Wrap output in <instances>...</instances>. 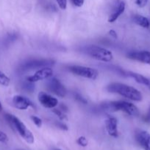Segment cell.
I'll use <instances>...</instances> for the list:
<instances>
[{"label": "cell", "instance_id": "23", "mask_svg": "<svg viewBox=\"0 0 150 150\" xmlns=\"http://www.w3.org/2000/svg\"><path fill=\"white\" fill-rule=\"evenodd\" d=\"M61 10H66L67 7V0H56Z\"/></svg>", "mask_w": 150, "mask_h": 150}, {"label": "cell", "instance_id": "31", "mask_svg": "<svg viewBox=\"0 0 150 150\" xmlns=\"http://www.w3.org/2000/svg\"><path fill=\"white\" fill-rule=\"evenodd\" d=\"M1 110H2V105H1V102H0V111H1Z\"/></svg>", "mask_w": 150, "mask_h": 150}, {"label": "cell", "instance_id": "9", "mask_svg": "<svg viewBox=\"0 0 150 150\" xmlns=\"http://www.w3.org/2000/svg\"><path fill=\"white\" fill-rule=\"evenodd\" d=\"M38 98L40 103L46 108H54L58 105V100L46 92H41L38 94Z\"/></svg>", "mask_w": 150, "mask_h": 150}, {"label": "cell", "instance_id": "28", "mask_svg": "<svg viewBox=\"0 0 150 150\" xmlns=\"http://www.w3.org/2000/svg\"><path fill=\"white\" fill-rule=\"evenodd\" d=\"M59 109H60L61 111H63L64 113L68 112V111H69V108H68V106H67V105H65V104H63V103L60 104V108H59Z\"/></svg>", "mask_w": 150, "mask_h": 150}, {"label": "cell", "instance_id": "22", "mask_svg": "<svg viewBox=\"0 0 150 150\" xmlns=\"http://www.w3.org/2000/svg\"><path fill=\"white\" fill-rule=\"evenodd\" d=\"M76 143L81 146H83L85 147L88 145V141H87L86 138L85 136H80V137L78 138V139L76 140Z\"/></svg>", "mask_w": 150, "mask_h": 150}, {"label": "cell", "instance_id": "17", "mask_svg": "<svg viewBox=\"0 0 150 150\" xmlns=\"http://www.w3.org/2000/svg\"><path fill=\"white\" fill-rule=\"evenodd\" d=\"M21 87L24 90L27 92H32L35 90V85H34V83H32V82L29 81L27 80L23 82V83L21 85Z\"/></svg>", "mask_w": 150, "mask_h": 150}, {"label": "cell", "instance_id": "4", "mask_svg": "<svg viewBox=\"0 0 150 150\" xmlns=\"http://www.w3.org/2000/svg\"><path fill=\"white\" fill-rule=\"evenodd\" d=\"M82 52L91 58L103 62H110L113 60V53L106 48L97 45H87L82 48Z\"/></svg>", "mask_w": 150, "mask_h": 150}, {"label": "cell", "instance_id": "30", "mask_svg": "<svg viewBox=\"0 0 150 150\" xmlns=\"http://www.w3.org/2000/svg\"><path fill=\"white\" fill-rule=\"evenodd\" d=\"M144 120H145L146 122H150V108L149 109L148 113H147L146 115L144 117Z\"/></svg>", "mask_w": 150, "mask_h": 150}, {"label": "cell", "instance_id": "19", "mask_svg": "<svg viewBox=\"0 0 150 150\" xmlns=\"http://www.w3.org/2000/svg\"><path fill=\"white\" fill-rule=\"evenodd\" d=\"M52 109H53L52 112L54 113V114H55L57 117H58L59 120H60L63 121V120H65L67 119L66 114H65V113L63 112V111H61L60 109H56V108H52Z\"/></svg>", "mask_w": 150, "mask_h": 150}, {"label": "cell", "instance_id": "5", "mask_svg": "<svg viewBox=\"0 0 150 150\" xmlns=\"http://www.w3.org/2000/svg\"><path fill=\"white\" fill-rule=\"evenodd\" d=\"M69 70L75 76L91 79V80H96L99 76V72L96 69L89 67H85V66H69Z\"/></svg>", "mask_w": 150, "mask_h": 150}, {"label": "cell", "instance_id": "26", "mask_svg": "<svg viewBox=\"0 0 150 150\" xmlns=\"http://www.w3.org/2000/svg\"><path fill=\"white\" fill-rule=\"evenodd\" d=\"M148 0H136L135 4L139 7H144L147 4Z\"/></svg>", "mask_w": 150, "mask_h": 150}, {"label": "cell", "instance_id": "29", "mask_svg": "<svg viewBox=\"0 0 150 150\" xmlns=\"http://www.w3.org/2000/svg\"><path fill=\"white\" fill-rule=\"evenodd\" d=\"M109 35H110V36H111L112 38H118L117 33H116V31L113 30V29H110V30L109 31Z\"/></svg>", "mask_w": 150, "mask_h": 150}, {"label": "cell", "instance_id": "27", "mask_svg": "<svg viewBox=\"0 0 150 150\" xmlns=\"http://www.w3.org/2000/svg\"><path fill=\"white\" fill-rule=\"evenodd\" d=\"M71 1L72 4H73L74 6H76V7H80L83 5L85 0H71Z\"/></svg>", "mask_w": 150, "mask_h": 150}, {"label": "cell", "instance_id": "24", "mask_svg": "<svg viewBox=\"0 0 150 150\" xmlns=\"http://www.w3.org/2000/svg\"><path fill=\"white\" fill-rule=\"evenodd\" d=\"M7 142H8V136L4 132L0 131V142L5 144Z\"/></svg>", "mask_w": 150, "mask_h": 150}, {"label": "cell", "instance_id": "20", "mask_svg": "<svg viewBox=\"0 0 150 150\" xmlns=\"http://www.w3.org/2000/svg\"><path fill=\"white\" fill-rule=\"evenodd\" d=\"M74 96L75 100H76L77 101H79V102L81 103H82V104L88 103V100H87L85 99V98H84L82 95H80V94L78 93V92H75V93L74 94Z\"/></svg>", "mask_w": 150, "mask_h": 150}, {"label": "cell", "instance_id": "11", "mask_svg": "<svg viewBox=\"0 0 150 150\" xmlns=\"http://www.w3.org/2000/svg\"><path fill=\"white\" fill-rule=\"evenodd\" d=\"M12 103L15 108L19 110H26L29 107H34L33 103L28 98L21 95H16L13 97Z\"/></svg>", "mask_w": 150, "mask_h": 150}, {"label": "cell", "instance_id": "10", "mask_svg": "<svg viewBox=\"0 0 150 150\" xmlns=\"http://www.w3.org/2000/svg\"><path fill=\"white\" fill-rule=\"evenodd\" d=\"M127 58L135 61L140 62L144 64L150 65V51H131L126 54Z\"/></svg>", "mask_w": 150, "mask_h": 150}, {"label": "cell", "instance_id": "16", "mask_svg": "<svg viewBox=\"0 0 150 150\" xmlns=\"http://www.w3.org/2000/svg\"><path fill=\"white\" fill-rule=\"evenodd\" d=\"M134 23H136L138 26H141L145 29H148L150 26V21L147 18L141 16V15H135L132 18Z\"/></svg>", "mask_w": 150, "mask_h": 150}, {"label": "cell", "instance_id": "2", "mask_svg": "<svg viewBox=\"0 0 150 150\" xmlns=\"http://www.w3.org/2000/svg\"><path fill=\"white\" fill-rule=\"evenodd\" d=\"M102 109L110 111H122L131 117H138L140 112L138 107L132 103L124 100L111 101L101 105Z\"/></svg>", "mask_w": 150, "mask_h": 150}, {"label": "cell", "instance_id": "15", "mask_svg": "<svg viewBox=\"0 0 150 150\" xmlns=\"http://www.w3.org/2000/svg\"><path fill=\"white\" fill-rule=\"evenodd\" d=\"M126 76H129V77L134 79L137 83H141V84L145 85V86L150 87V80L149 79H147V78H146L145 76H142V75L134 73V72L126 71Z\"/></svg>", "mask_w": 150, "mask_h": 150}, {"label": "cell", "instance_id": "14", "mask_svg": "<svg viewBox=\"0 0 150 150\" xmlns=\"http://www.w3.org/2000/svg\"><path fill=\"white\" fill-rule=\"evenodd\" d=\"M125 3L124 1H120L118 4L117 7L114 10V11L112 13V14L109 16L108 18V22L110 23H113V22L116 21L121 14H123V13L125 10Z\"/></svg>", "mask_w": 150, "mask_h": 150}, {"label": "cell", "instance_id": "7", "mask_svg": "<svg viewBox=\"0 0 150 150\" xmlns=\"http://www.w3.org/2000/svg\"><path fill=\"white\" fill-rule=\"evenodd\" d=\"M46 86L49 92L60 98H64L67 94V90L64 85L57 78H49L46 83Z\"/></svg>", "mask_w": 150, "mask_h": 150}, {"label": "cell", "instance_id": "13", "mask_svg": "<svg viewBox=\"0 0 150 150\" xmlns=\"http://www.w3.org/2000/svg\"><path fill=\"white\" fill-rule=\"evenodd\" d=\"M105 127L109 136L113 138L118 137V120L116 117H109L105 121Z\"/></svg>", "mask_w": 150, "mask_h": 150}, {"label": "cell", "instance_id": "21", "mask_svg": "<svg viewBox=\"0 0 150 150\" xmlns=\"http://www.w3.org/2000/svg\"><path fill=\"white\" fill-rule=\"evenodd\" d=\"M30 118H31V120H32V121L33 122L34 124H35L37 127H39V128L40 127H42L43 122H42V120H41V118L36 117V116H31Z\"/></svg>", "mask_w": 150, "mask_h": 150}, {"label": "cell", "instance_id": "1", "mask_svg": "<svg viewBox=\"0 0 150 150\" xmlns=\"http://www.w3.org/2000/svg\"><path fill=\"white\" fill-rule=\"evenodd\" d=\"M107 90L109 92L118 94L136 102H140L143 100L142 94L139 90L124 83H112L107 86Z\"/></svg>", "mask_w": 150, "mask_h": 150}, {"label": "cell", "instance_id": "6", "mask_svg": "<svg viewBox=\"0 0 150 150\" xmlns=\"http://www.w3.org/2000/svg\"><path fill=\"white\" fill-rule=\"evenodd\" d=\"M54 64V60L51 59H29L27 61L22 63L19 67V70L21 72L28 71V70H35V69H40L45 67H50Z\"/></svg>", "mask_w": 150, "mask_h": 150}, {"label": "cell", "instance_id": "18", "mask_svg": "<svg viewBox=\"0 0 150 150\" xmlns=\"http://www.w3.org/2000/svg\"><path fill=\"white\" fill-rule=\"evenodd\" d=\"M10 82V79L7 77L2 71L0 70V84L4 86H9Z\"/></svg>", "mask_w": 150, "mask_h": 150}, {"label": "cell", "instance_id": "8", "mask_svg": "<svg viewBox=\"0 0 150 150\" xmlns=\"http://www.w3.org/2000/svg\"><path fill=\"white\" fill-rule=\"evenodd\" d=\"M53 75V70L50 67H45L40 68L39 70H37L35 73L32 76H29L26 79V80L32 83H35L37 81L42 80H46L51 78Z\"/></svg>", "mask_w": 150, "mask_h": 150}, {"label": "cell", "instance_id": "12", "mask_svg": "<svg viewBox=\"0 0 150 150\" xmlns=\"http://www.w3.org/2000/svg\"><path fill=\"white\" fill-rule=\"evenodd\" d=\"M138 144L144 150H150V133L145 130H138L135 134Z\"/></svg>", "mask_w": 150, "mask_h": 150}, {"label": "cell", "instance_id": "25", "mask_svg": "<svg viewBox=\"0 0 150 150\" xmlns=\"http://www.w3.org/2000/svg\"><path fill=\"white\" fill-rule=\"evenodd\" d=\"M55 125L57 126L58 128H60V130H68V126L66 125V124H64L63 122H55Z\"/></svg>", "mask_w": 150, "mask_h": 150}, {"label": "cell", "instance_id": "3", "mask_svg": "<svg viewBox=\"0 0 150 150\" xmlns=\"http://www.w3.org/2000/svg\"><path fill=\"white\" fill-rule=\"evenodd\" d=\"M5 119L12 128L18 132L19 135L24 139L25 142L28 144H33L35 139L32 132L26 127L24 124L19 120L18 117L13 114H6Z\"/></svg>", "mask_w": 150, "mask_h": 150}]
</instances>
